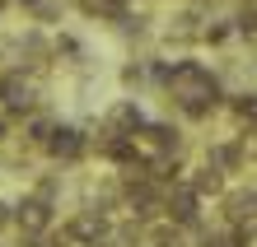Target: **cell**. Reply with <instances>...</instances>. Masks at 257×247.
<instances>
[{
    "label": "cell",
    "instance_id": "4",
    "mask_svg": "<svg viewBox=\"0 0 257 247\" xmlns=\"http://www.w3.org/2000/svg\"><path fill=\"white\" fill-rule=\"evenodd\" d=\"M164 219L196 228L201 224V196H196L187 182H164Z\"/></svg>",
    "mask_w": 257,
    "mask_h": 247
},
{
    "label": "cell",
    "instance_id": "9",
    "mask_svg": "<svg viewBox=\"0 0 257 247\" xmlns=\"http://www.w3.org/2000/svg\"><path fill=\"white\" fill-rule=\"evenodd\" d=\"M196 247H243V242H238L234 228H215V233H201V242H196Z\"/></svg>",
    "mask_w": 257,
    "mask_h": 247
},
{
    "label": "cell",
    "instance_id": "7",
    "mask_svg": "<svg viewBox=\"0 0 257 247\" xmlns=\"http://www.w3.org/2000/svg\"><path fill=\"white\" fill-rule=\"evenodd\" d=\"M145 247H192L187 238V228L183 224H173V219H155L145 228Z\"/></svg>",
    "mask_w": 257,
    "mask_h": 247
},
{
    "label": "cell",
    "instance_id": "6",
    "mask_svg": "<svg viewBox=\"0 0 257 247\" xmlns=\"http://www.w3.org/2000/svg\"><path fill=\"white\" fill-rule=\"evenodd\" d=\"M224 177H229V173H220V168L206 159V163H196V168H192L187 187H192L196 196H201V200H206V196H224Z\"/></svg>",
    "mask_w": 257,
    "mask_h": 247
},
{
    "label": "cell",
    "instance_id": "1",
    "mask_svg": "<svg viewBox=\"0 0 257 247\" xmlns=\"http://www.w3.org/2000/svg\"><path fill=\"white\" fill-rule=\"evenodd\" d=\"M150 84H155L183 117H192V121L210 117V112L220 107V98H224L220 75L210 70V66H201V61H187V56H178V61H155V66H150Z\"/></svg>",
    "mask_w": 257,
    "mask_h": 247
},
{
    "label": "cell",
    "instance_id": "8",
    "mask_svg": "<svg viewBox=\"0 0 257 247\" xmlns=\"http://www.w3.org/2000/svg\"><path fill=\"white\" fill-rule=\"evenodd\" d=\"M229 112L238 121H257V94H234L229 98Z\"/></svg>",
    "mask_w": 257,
    "mask_h": 247
},
{
    "label": "cell",
    "instance_id": "2",
    "mask_svg": "<svg viewBox=\"0 0 257 247\" xmlns=\"http://www.w3.org/2000/svg\"><path fill=\"white\" fill-rule=\"evenodd\" d=\"M56 205H61V200H52V196H42V191L28 187L19 200H14L10 224L19 228L24 238H42V233H52V228H56Z\"/></svg>",
    "mask_w": 257,
    "mask_h": 247
},
{
    "label": "cell",
    "instance_id": "5",
    "mask_svg": "<svg viewBox=\"0 0 257 247\" xmlns=\"http://www.w3.org/2000/svg\"><path fill=\"white\" fill-rule=\"evenodd\" d=\"M141 121H145V112H141L136 98H117V103H108V112H103V126H112L117 135H136Z\"/></svg>",
    "mask_w": 257,
    "mask_h": 247
},
{
    "label": "cell",
    "instance_id": "3",
    "mask_svg": "<svg viewBox=\"0 0 257 247\" xmlns=\"http://www.w3.org/2000/svg\"><path fill=\"white\" fill-rule=\"evenodd\" d=\"M42 154H47L52 163H61V168L84 163V159H89V131L75 126V121H56L52 135L42 140Z\"/></svg>",
    "mask_w": 257,
    "mask_h": 247
},
{
    "label": "cell",
    "instance_id": "10",
    "mask_svg": "<svg viewBox=\"0 0 257 247\" xmlns=\"http://www.w3.org/2000/svg\"><path fill=\"white\" fill-rule=\"evenodd\" d=\"M10 214H14V205H10V200H0V228H10Z\"/></svg>",
    "mask_w": 257,
    "mask_h": 247
}]
</instances>
